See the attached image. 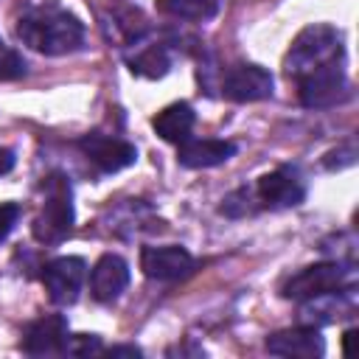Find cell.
I'll use <instances>...</instances> for the list:
<instances>
[{"mask_svg":"<svg viewBox=\"0 0 359 359\" xmlns=\"http://www.w3.org/2000/svg\"><path fill=\"white\" fill-rule=\"evenodd\" d=\"M17 36L36 53L62 56L84 45V25L76 14L59 8L56 3H42L17 20Z\"/></svg>","mask_w":359,"mask_h":359,"instance_id":"cell-1","label":"cell"},{"mask_svg":"<svg viewBox=\"0 0 359 359\" xmlns=\"http://www.w3.org/2000/svg\"><path fill=\"white\" fill-rule=\"evenodd\" d=\"M345 50H342V34L334 28V25H325V22H314V25H306L289 45V53L283 59V70L289 79H300L334 59H342Z\"/></svg>","mask_w":359,"mask_h":359,"instance_id":"cell-2","label":"cell"},{"mask_svg":"<svg viewBox=\"0 0 359 359\" xmlns=\"http://www.w3.org/2000/svg\"><path fill=\"white\" fill-rule=\"evenodd\" d=\"M353 280H356V269L353 264L345 261H323L314 266H303L300 272H294L280 294L286 300H317V297H328V294H348L353 292Z\"/></svg>","mask_w":359,"mask_h":359,"instance_id":"cell-3","label":"cell"},{"mask_svg":"<svg viewBox=\"0 0 359 359\" xmlns=\"http://www.w3.org/2000/svg\"><path fill=\"white\" fill-rule=\"evenodd\" d=\"M42 208L31 224V233L39 244H59L70 236L73 230V191H70V180L59 171L48 174V180L42 182Z\"/></svg>","mask_w":359,"mask_h":359,"instance_id":"cell-4","label":"cell"},{"mask_svg":"<svg viewBox=\"0 0 359 359\" xmlns=\"http://www.w3.org/2000/svg\"><path fill=\"white\" fill-rule=\"evenodd\" d=\"M342 65H345V56L297 79V95L306 109H325L351 98V81Z\"/></svg>","mask_w":359,"mask_h":359,"instance_id":"cell-5","label":"cell"},{"mask_svg":"<svg viewBox=\"0 0 359 359\" xmlns=\"http://www.w3.org/2000/svg\"><path fill=\"white\" fill-rule=\"evenodd\" d=\"M255 199L261 208H269V210H283V208H294L306 199V182L300 180L297 168H289V165H280L264 177H258L255 182Z\"/></svg>","mask_w":359,"mask_h":359,"instance_id":"cell-6","label":"cell"},{"mask_svg":"<svg viewBox=\"0 0 359 359\" xmlns=\"http://www.w3.org/2000/svg\"><path fill=\"white\" fill-rule=\"evenodd\" d=\"M79 149L84 151V157L104 174H115L126 165H132L137 160V149L135 143L123 140V137H112V135H101V132H90L79 137Z\"/></svg>","mask_w":359,"mask_h":359,"instance_id":"cell-7","label":"cell"},{"mask_svg":"<svg viewBox=\"0 0 359 359\" xmlns=\"http://www.w3.org/2000/svg\"><path fill=\"white\" fill-rule=\"evenodd\" d=\"M84 269H87V264L79 255H62V258L48 261L42 269V283H45L48 297L56 306L76 303L81 283H84Z\"/></svg>","mask_w":359,"mask_h":359,"instance_id":"cell-8","label":"cell"},{"mask_svg":"<svg viewBox=\"0 0 359 359\" xmlns=\"http://www.w3.org/2000/svg\"><path fill=\"white\" fill-rule=\"evenodd\" d=\"M140 269L146 278L151 280H163V283H174L188 278L196 269L194 255L185 247L177 244H165V247H143L140 250Z\"/></svg>","mask_w":359,"mask_h":359,"instance_id":"cell-9","label":"cell"},{"mask_svg":"<svg viewBox=\"0 0 359 359\" xmlns=\"http://www.w3.org/2000/svg\"><path fill=\"white\" fill-rule=\"evenodd\" d=\"M272 90H275L272 73L264 70L261 65L241 62V65L227 67V73L222 76V93H224L230 101H238V104L264 101V98L272 95Z\"/></svg>","mask_w":359,"mask_h":359,"instance_id":"cell-10","label":"cell"},{"mask_svg":"<svg viewBox=\"0 0 359 359\" xmlns=\"http://www.w3.org/2000/svg\"><path fill=\"white\" fill-rule=\"evenodd\" d=\"M65 345H67V320L62 314H45L34 320L20 342V348L28 356H59L65 353Z\"/></svg>","mask_w":359,"mask_h":359,"instance_id":"cell-11","label":"cell"},{"mask_svg":"<svg viewBox=\"0 0 359 359\" xmlns=\"http://www.w3.org/2000/svg\"><path fill=\"white\" fill-rule=\"evenodd\" d=\"M129 286V264L115 255L107 252L95 261L93 272H90V292L98 303H112L121 297V292Z\"/></svg>","mask_w":359,"mask_h":359,"instance_id":"cell-12","label":"cell"},{"mask_svg":"<svg viewBox=\"0 0 359 359\" xmlns=\"http://www.w3.org/2000/svg\"><path fill=\"white\" fill-rule=\"evenodd\" d=\"M266 351L275 356H297V359H317L325 353V342L317 328L300 325V328H286L275 331L266 337Z\"/></svg>","mask_w":359,"mask_h":359,"instance_id":"cell-13","label":"cell"},{"mask_svg":"<svg viewBox=\"0 0 359 359\" xmlns=\"http://www.w3.org/2000/svg\"><path fill=\"white\" fill-rule=\"evenodd\" d=\"M236 154L233 140H216V137H188L177 149V163L185 168H213L227 163Z\"/></svg>","mask_w":359,"mask_h":359,"instance_id":"cell-14","label":"cell"},{"mask_svg":"<svg viewBox=\"0 0 359 359\" xmlns=\"http://www.w3.org/2000/svg\"><path fill=\"white\" fill-rule=\"evenodd\" d=\"M194 123H196V112H194V107H191L188 101L168 104L165 109H160V112L151 118L154 132H157L163 140L177 143V146H180L182 140H188V137H191Z\"/></svg>","mask_w":359,"mask_h":359,"instance_id":"cell-15","label":"cell"},{"mask_svg":"<svg viewBox=\"0 0 359 359\" xmlns=\"http://www.w3.org/2000/svg\"><path fill=\"white\" fill-rule=\"evenodd\" d=\"M135 53L129 56V70L140 79H163L171 70V50L165 42H146L135 36Z\"/></svg>","mask_w":359,"mask_h":359,"instance_id":"cell-16","label":"cell"},{"mask_svg":"<svg viewBox=\"0 0 359 359\" xmlns=\"http://www.w3.org/2000/svg\"><path fill=\"white\" fill-rule=\"evenodd\" d=\"M222 3L224 0H157V8L168 17H177V20L205 22V20L219 14Z\"/></svg>","mask_w":359,"mask_h":359,"instance_id":"cell-17","label":"cell"},{"mask_svg":"<svg viewBox=\"0 0 359 359\" xmlns=\"http://www.w3.org/2000/svg\"><path fill=\"white\" fill-rule=\"evenodd\" d=\"M261 205H258V199H255V191L252 188H236L233 194H227L224 199H222V213L224 216H230V219H241V216H250V213H255Z\"/></svg>","mask_w":359,"mask_h":359,"instance_id":"cell-18","label":"cell"},{"mask_svg":"<svg viewBox=\"0 0 359 359\" xmlns=\"http://www.w3.org/2000/svg\"><path fill=\"white\" fill-rule=\"evenodd\" d=\"M25 67H28L25 59L0 39V81H14V79L25 76Z\"/></svg>","mask_w":359,"mask_h":359,"instance_id":"cell-19","label":"cell"},{"mask_svg":"<svg viewBox=\"0 0 359 359\" xmlns=\"http://www.w3.org/2000/svg\"><path fill=\"white\" fill-rule=\"evenodd\" d=\"M101 348H104V345H101V337H95V334H67L65 353L90 356V353H98Z\"/></svg>","mask_w":359,"mask_h":359,"instance_id":"cell-20","label":"cell"},{"mask_svg":"<svg viewBox=\"0 0 359 359\" xmlns=\"http://www.w3.org/2000/svg\"><path fill=\"white\" fill-rule=\"evenodd\" d=\"M356 163V146H353V140H348L345 146H339V149H331L328 154H325V160H323V165L325 168H345V165H353Z\"/></svg>","mask_w":359,"mask_h":359,"instance_id":"cell-21","label":"cell"},{"mask_svg":"<svg viewBox=\"0 0 359 359\" xmlns=\"http://www.w3.org/2000/svg\"><path fill=\"white\" fill-rule=\"evenodd\" d=\"M17 219H20V205L17 202H0V241L8 238Z\"/></svg>","mask_w":359,"mask_h":359,"instance_id":"cell-22","label":"cell"},{"mask_svg":"<svg viewBox=\"0 0 359 359\" xmlns=\"http://www.w3.org/2000/svg\"><path fill=\"white\" fill-rule=\"evenodd\" d=\"M14 163H17L14 151H11V149H6V146H0V177H3V174H8V171L14 168Z\"/></svg>","mask_w":359,"mask_h":359,"instance_id":"cell-23","label":"cell"},{"mask_svg":"<svg viewBox=\"0 0 359 359\" xmlns=\"http://www.w3.org/2000/svg\"><path fill=\"white\" fill-rule=\"evenodd\" d=\"M143 351L137 348V345H115V348H109V356H140Z\"/></svg>","mask_w":359,"mask_h":359,"instance_id":"cell-24","label":"cell"},{"mask_svg":"<svg viewBox=\"0 0 359 359\" xmlns=\"http://www.w3.org/2000/svg\"><path fill=\"white\" fill-rule=\"evenodd\" d=\"M353 334H356V331H353V328H348V331H345V334H342V353H345V356H348V353H351V337H353Z\"/></svg>","mask_w":359,"mask_h":359,"instance_id":"cell-25","label":"cell"}]
</instances>
